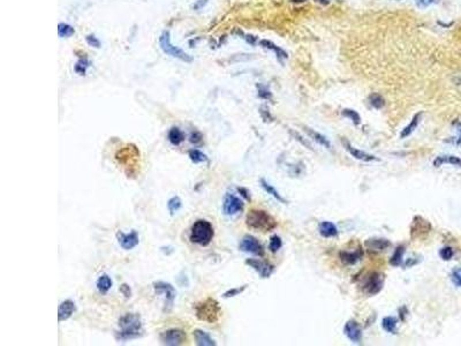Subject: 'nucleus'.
<instances>
[{
	"label": "nucleus",
	"instance_id": "obj_15",
	"mask_svg": "<svg viewBox=\"0 0 461 346\" xmlns=\"http://www.w3.org/2000/svg\"><path fill=\"white\" fill-rule=\"evenodd\" d=\"M431 230V225L429 222L424 220L421 216H416L413 220V223L411 225V237L412 238H420L421 236L429 233Z\"/></svg>",
	"mask_w": 461,
	"mask_h": 346
},
{
	"label": "nucleus",
	"instance_id": "obj_7",
	"mask_svg": "<svg viewBox=\"0 0 461 346\" xmlns=\"http://www.w3.org/2000/svg\"><path fill=\"white\" fill-rule=\"evenodd\" d=\"M384 286V275L378 272H372L365 276L362 282V292L369 297H374L382 291Z\"/></svg>",
	"mask_w": 461,
	"mask_h": 346
},
{
	"label": "nucleus",
	"instance_id": "obj_34",
	"mask_svg": "<svg viewBox=\"0 0 461 346\" xmlns=\"http://www.w3.org/2000/svg\"><path fill=\"white\" fill-rule=\"evenodd\" d=\"M369 103H370V105L374 107V109L377 110L382 109V107L385 105V100L379 94L370 95V97H369Z\"/></svg>",
	"mask_w": 461,
	"mask_h": 346
},
{
	"label": "nucleus",
	"instance_id": "obj_36",
	"mask_svg": "<svg viewBox=\"0 0 461 346\" xmlns=\"http://www.w3.org/2000/svg\"><path fill=\"white\" fill-rule=\"evenodd\" d=\"M89 66H90L89 60L86 59V58H83V59H80L76 64H75L74 70L78 75H86L87 70Z\"/></svg>",
	"mask_w": 461,
	"mask_h": 346
},
{
	"label": "nucleus",
	"instance_id": "obj_22",
	"mask_svg": "<svg viewBox=\"0 0 461 346\" xmlns=\"http://www.w3.org/2000/svg\"><path fill=\"white\" fill-rule=\"evenodd\" d=\"M193 336H194L196 344L198 346H215L216 342L210 337V335L208 332H205L203 330H195L193 332Z\"/></svg>",
	"mask_w": 461,
	"mask_h": 346
},
{
	"label": "nucleus",
	"instance_id": "obj_49",
	"mask_svg": "<svg viewBox=\"0 0 461 346\" xmlns=\"http://www.w3.org/2000/svg\"><path fill=\"white\" fill-rule=\"evenodd\" d=\"M420 261H421V260H416V259H414V257H411V259L407 260V262L405 263L404 266L406 267V268H411V267L415 266V264H417L418 262H420Z\"/></svg>",
	"mask_w": 461,
	"mask_h": 346
},
{
	"label": "nucleus",
	"instance_id": "obj_4",
	"mask_svg": "<svg viewBox=\"0 0 461 346\" xmlns=\"http://www.w3.org/2000/svg\"><path fill=\"white\" fill-rule=\"evenodd\" d=\"M195 315L199 321L207 323H216L221 315V308L217 300L208 298L203 301L197 302L194 306Z\"/></svg>",
	"mask_w": 461,
	"mask_h": 346
},
{
	"label": "nucleus",
	"instance_id": "obj_29",
	"mask_svg": "<svg viewBox=\"0 0 461 346\" xmlns=\"http://www.w3.org/2000/svg\"><path fill=\"white\" fill-rule=\"evenodd\" d=\"M112 285H113L112 279H111L107 275H102L99 277V278L97 279V282H96L97 290L100 293H104V295L109 292V290L111 289V287H112Z\"/></svg>",
	"mask_w": 461,
	"mask_h": 346
},
{
	"label": "nucleus",
	"instance_id": "obj_8",
	"mask_svg": "<svg viewBox=\"0 0 461 346\" xmlns=\"http://www.w3.org/2000/svg\"><path fill=\"white\" fill-rule=\"evenodd\" d=\"M153 289H155L156 293H158V295L165 296L164 312L166 313L171 312L173 308V305H174V300L176 297L175 289L173 287V285L165 282H156V283H153Z\"/></svg>",
	"mask_w": 461,
	"mask_h": 346
},
{
	"label": "nucleus",
	"instance_id": "obj_25",
	"mask_svg": "<svg viewBox=\"0 0 461 346\" xmlns=\"http://www.w3.org/2000/svg\"><path fill=\"white\" fill-rule=\"evenodd\" d=\"M421 116H422V113H421V112L415 114V116L413 117V119L411 120V123L408 124V125L405 127L403 130H401L400 139H406L415 132V129L417 128L418 124H420V122H421Z\"/></svg>",
	"mask_w": 461,
	"mask_h": 346
},
{
	"label": "nucleus",
	"instance_id": "obj_30",
	"mask_svg": "<svg viewBox=\"0 0 461 346\" xmlns=\"http://www.w3.org/2000/svg\"><path fill=\"white\" fill-rule=\"evenodd\" d=\"M404 254H405V246L404 245H400L395 248L393 255L390 259V264L393 267H399L403 264V259H404Z\"/></svg>",
	"mask_w": 461,
	"mask_h": 346
},
{
	"label": "nucleus",
	"instance_id": "obj_18",
	"mask_svg": "<svg viewBox=\"0 0 461 346\" xmlns=\"http://www.w3.org/2000/svg\"><path fill=\"white\" fill-rule=\"evenodd\" d=\"M364 246L370 252H383L388 247L391 246V241L388 239H368L365 240Z\"/></svg>",
	"mask_w": 461,
	"mask_h": 346
},
{
	"label": "nucleus",
	"instance_id": "obj_12",
	"mask_svg": "<svg viewBox=\"0 0 461 346\" xmlns=\"http://www.w3.org/2000/svg\"><path fill=\"white\" fill-rule=\"evenodd\" d=\"M246 263L250 268H253L255 272L260 275L261 278H264V279L270 278L274 272L273 264L266 262V261H261L257 259H248L246 261Z\"/></svg>",
	"mask_w": 461,
	"mask_h": 346
},
{
	"label": "nucleus",
	"instance_id": "obj_16",
	"mask_svg": "<svg viewBox=\"0 0 461 346\" xmlns=\"http://www.w3.org/2000/svg\"><path fill=\"white\" fill-rule=\"evenodd\" d=\"M344 334L353 343H360L362 339V331L355 320H349L344 326Z\"/></svg>",
	"mask_w": 461,
	"mask_h": 346
},
{
	"label": "nucleus",
	"instance_id": "obj_37",
	"mask_svg": "<svg viewBox=\"0 0 461 346\" xmlns=\"http://www.w3.org/2000/svg\"><path fill=\"white\" fill-rule=\"evenodd\" d=\"M282 246H283V241L282 239H280L279 236H276V234H274V236L271 237L270 244H269V249L271 250V252L277 253L278 250L282 248Z\"/></svg>",
	"mask_w": 461,
	"mask_h": 346
},
{
	"label": "nucleus",
	"instance_id": "obj_3",
	"mask_svg": "<svg viewBox=\"0 0 461 346\" xmlns=\"http://www.w3.org/2000/svg\"><path fill=\"white\" fill-rule=\"evenodd\" d=\"M116 161L118 164L123 166L128 177L135 174L140 161L139 149L134 145H127L123 148L118 150L116 153Z\"/></svg>",
	"mask_w": 461,
	"mask_h": 346
},
{
	"label": "nucleus",
	"instance_id": "obj_42",
	"mask_svg": "<svg viewBox=\"0 0 461 346\" xmlns=\"http://www.w3.org/2000/svg\"><path fill=\"white\" fill-rule=\"evenodd\" d=\"M86 41H87V43L90 45V47L96 48V49L100 48V45H102V43H100V41L98 40L96 36H94V35H88L87 37H86Z\"/></svg>",
	"mask_w": 461,
	"mask_h": 346
},
{
	"label": "nucleus",
	"instance_id": "obj_31",
	"mask_svg": "<svg viewBox=\"0 0 461 346\" xmlns=\"http://www.w3.org/2000/svg\"><path fill=\"white\" fill-rule=\"evenodd\" d=\"M188 157H189V159H191V161H192L193 163H195V164H199V163L209 162L207 155H205V153H203L202 151H199V150H197V149L189 150Z\"/></svg>",
	"mask_w": 461,
	"mask_h": 346
},
{
	"label": "nucleus",
	"instance_id": "obj_9",
	"mask_svg": "<svg viewBox=\"0 0 461 346\" xmlns=\"http://www.w3.org/2000/svg\"><path fill=\"white\" fill-rule=\"evenodd\" d=\"M159 339L163 345L178 346L182 345L186 341V332L181 329H169L159 335Z\"/></svg>",
	"mask_w": 461,
	"mask_h": 346
},
{
	"label": "nucleus",
	"instance_id": "obj_11",
	"mask_svg": "<svg viewBox=\"0 0 461 346\" xmlns=\"http://www.w3.org/2000/svg\"><path fill=\"white\" fill-rule=\"evenodd\" d=\"M244 204L243 202L239 198L237 195L227 193L224 198L223 202V211L227 216H233L243 210Z\"/></svg>",
	"mask_w": 461,
	"mask_h": 346
},
{
	"label": "nucleus",
	"instance_id": "obj_35",
	"mask_svg": "<svg viewBox=\"0 0 461 346\" xmlns=\"http://www.w3.org/2000/svg\"><path fill=\"white\" fill-rule=\"evenodd\" d=\"M342 116L346 117V118H348V119H351L353 123H354V125H360V123H361V117H360V114L356 112V111L354 110H351V109H344L342 110Z\"/></svg>",
	"mask_w": 461,
	"mask_h": 346
},
{
	"label": "nucleus",
	"instance_id": "obj_24",
	"mask_svg": "<svg viewBox=\"0 0 461 346\" xmlns=\"http://www.w3.org/2000/svg\"><path fill=\"white\" fill-rule=\"evenodd\" d=\"M260 185L262 186V188L264 189V191H266L269 195H271V197H272L274 200H277L278 202H280V203H283V204H287V201L285 200V198H284L282 195H280L279 192H278L272 185L269 184V182H267L266 179H261Z\"/></svg>",
	"mask_w": 461,
	"mask_h": 346
},
{
	"label": "nucleus",
	"instance_id": "obj_38",
	"mask_svg": "<svg viewBox=\"0 0 461 346\" xmlns=\"http://www.w3.org/2000/svg\"><path fill=\"white\" fill-rule=\"evenodd\" d=\"M246 289H247V285H243V286H240V287H233V289L227 290V291L225 292L224 295H223V297H224L225 299L233 298V297L239 296V295H240V293H243Z\"/></svg>",
	"mask_w": 461,
	"mask_h": 346
},
{
	"label": "nucleus",
	"instance_id": "obj_1",
	"mask_svg": "<svg viewBox=\"0 0 461 346\" xmlns=\"http://www.w3.org/2000/svg\"><path fill=\"white\" fill-rule=\"evenodd\" d=\"M119 330L116 331L114 337L118 342H128L141 337L143 334L141 316L135 313H127L118 321Z\"/></svg>",
	"mask_w": 461,
	"mask_h": 346
},
{
	"label": "nucleus",
	"instance_id": "obj_28",
	"mask_svg": "<svg viewBox=\"0 0 461 346\" xmlns=\"http://www.w3.org/2000/svg\"><path fill=\"white\" fill-rule=\"evenodd\" d=\"M397 325H398V320L394 318V316H385L382 320V328L384 329V331L388 332V334H395L397 332Z\"/></svg>",
	"mask_w": 461,
	"mask_h": 346
},
{
	"label": "nucleus",
	"instance_id": "obj_51",
	"mask_svg": "<svg viewBox=\"0 0 461 346\" xmlns=\"http://www.w3.org/2000/svg\"><path fill=\"white\" fill-rule=\"evenodd\" d=\"M399 313H401V320H403V321H404V320H405V315L407 314V309H406V307H405V306H404V307H401V308L399 309Z\"/></svg>",
	"mask_w": 461,
	"mask_h": 346
},
{
	"label": "nucleus",
	"instance_id": "obj_17",
	"mask_svg": "<svg viewBox=\"0 0 461 346\" xmlns=\"http://www.w3.org/2000/svg\"><path fill=\"white\" fill-rule=\"evenodd\" d=\"M76 311V306H75V302L72 301V300H65L59 305L58 308V320L59 322L66 321L71 318L72 315L74 314V312Z\"/></svg>",
	"mask_w": 461,
	"mask_h": 346
},
{
	"label": "nucleus",
	"instance_id": "obj_50",
	"mask_svg": "<svg viewBox=\"0 0 461 346\" xmlns=\"http://www.w3.org/2000/svg\"><path fill=\"white\" fill-rule=\"evenodd\" d=\"M207 2H208V0H198V1L196 2V4H194V6H193V9H195V11H197V9H201L202 7H203V6H205Z\"/></svg>",
	"mask_w": 461,
	"mask_h": 346
},
{
	"label": "nucleus",
	"instance_id": "obj_41",
	"mask_svg": "<svg viewBox=\"0 0 461 346\" xmlns=\"http://www.w3.org/2000/svg\"><path fill=\"white\" fill-rule=\"evenodd\" d=\"M257 88H258V97H261V99H272V94H271V91L267 89V87L258 86Z\"/></svg>",
	"mask_w": 461,
	"mask_h": 346
},
{
	"label": "nucleus",
	"instance_id": "obj_13",
	"mask_svg": "<svg viewBox=\"0 0 461 346\" xmlns=\"http://www.w3.org/2000/svg\"><path fill=\"white\" fill-rule=\"evenodd\" d=\"M116 236H117L118 243H119L122 249H125V250L133 249V248H135L140 243L139 234H137L136 231H134V230L130 233H123L121 232V231H118Z\"/></svg>",
	"mask_w": 461,
	"mask_h": 346
},
{
	"label": "nucleus",
	"instance_id": "obj_43",
	"mask_svg": "<svg viewBox=\"0 0 461 346\" xmlns=\"http://www.w3.org/2000/svg\"><path fill=\"white\" fill-rule=\"evenodd\" d=\"M202 140H203V136H202V134L197 132V130H194V132L191 133L189 141H191L192 143H194V145H198V143L202 142Z\"/></svg>",
	"mask_w": 461,
	"mask_h": 346
},
{
	"label": "nucleus",
	"instance_id": "obj_40",
	"mask_svg": "<svg viewBox=\"0 0 461 346\" xmlns=\"http://www.w3.org/2000/svg\"><path fill=\"white\" fill-rule=\"evenodd\" d=\"M451 279H452V282L456 284L457 286L461 287V267L454 268L452 270V273H451Z\"/></svg>",
	"mask_w": 461,
	"mask_h": 346
},
{
	"label": "nucleus",
	"instance_id": "obj_27",
	"mask_svg": "<svg viewBox=\"0 0 461 346\" xmlns=\"http://www.w3.org/2000/svg\"><path fill=\"white\" fill-rule=\"evenodd\" d=\"M168 140L172 143L173 146H179L184 142L185 134L181 129L178 128V127H173V128L169 130Z\"/></svg>",
	"mask_w": 461,
	"mask_h": 346
},
{
	"label": "nucleus",
	"instance_id": "obj_2",
	"mask_svg": "<svg viewBox=\"0 0 461 346\" xmlns=\"http://www.w3.org/2000/svg\"><path fill=\"white\" fill-rule=\"evenodd\" d=\"M246 224L248 227L262 232H269L278 226L277 221L266 210L253 209L248 213L246 217Z\"/></svg>",
	"mask_w": 461,
	"mask_h": 346
},
{
	"label": "nucleus",
	"instance_id": "obj_48",
	"mask_svg": "<svg viewBox=\"0 0 461 346\" xmlns=\"http://www.w3.org/2000/svg\"><path fill=\"white\" fill-rule=\"evenodd\" d=\"M453 125L456 126L457 132L459 133V136H458L456 143H457V145H460V143H461V123L460 122H454Z\"/></svg>",
	"mask_w": 461,
	"mask_h": 346
},
{
	"label": "nucleus",
	"instance_id": "obj_26",
	"mask_svg": "<svg viewBox=\"0 0 461 346\" xmlns=\"http://www.w3.org/2000/svg\"><path fill=\"white\" fill-rule=\"evenodd\" d=\"M260 45L261 47H263L264 49H267V50H271L272 52H274V54L277 55L278 59H286V58L289 57L286 52L284 51L282 48H279L278 45L274 44L273 42L267 41V40H262V41H260Z\"/></svg>",
	"mask_w": 461,
	"mask_h": 346
},
{
	"label": "nucleus",
	"instance_id": "obj_52",
	"mask_svg": "<svg viewBox=\"0 0 461 346\" xmlns=\"http://www.w3.org/2000/svg\"><path fill=\"white\" fill-rule=\"evenodd\" d=\"M293 2H303V1H306V0H292Z\"/></svg>",
	"mask_w": 461,
	"mask_h": 346
},
{
	"label": "nucleus",
	"instance_id": "obj_46",
	"mask_svg": "<svg viewBox=\"0 0 461 346\" xmlns=\"http://www.w3.org/2000/svg\"><path fill=\"white\" fill-rule=\"evenodd\" d=\"M291 134H292V135L294 136V138H295V140H296V141H300V142H301V143H302V145H303V146H305V147H307V148H308V149H310V150H313V148H312V146H310V145H309V143H308V142H307V141H306V140H303V138H302V136H301V135H300V134H297V133H295V132H293V130H291Z\"/></svg>",
	"mask_w": 461,
	"mask_h": 346
},
{
	"label": "nucleus",
	"instance_id": "obj_33",
	"mask_svg": "<svg viewBox=\"0 0 461 346\" xmlns=\"http://www.w3.org/2000/svg\"><path fill=\"white\" fill-rule=\"evenodd\" d=\"M181 207H182V202H181V198H180L179 197H173L168 201V210L171 215H174L175 213H178L180 209H181Z\"/></svg>",
	"mask_w": 461,
	"mask_h": 346
},
{
	"label": "nucleus",
	"instance_id": "obj_6",
	"mask_svg": "<svg viewBox=\"0 0 461 346\" xmlns=\"http://www.w3.org/2000/svg\"><path fill=\"white\" fill-rule=\"evenodd\" d=\"M159 47L162 49V51L164 52L165 54L170 55V57L184 61V63H192L193 61V58L191 55L186 53L184 50H181V49L172 43L171 35H170L169 31H163V34L160 35Z\"/></svg>",
	"mask_w": 461,
	"mask_h": 346
},
{
	"label": "nucleus",
	"instance_id": "obj_23",
	"mask_svg": "<svg viewBox=\"0 0 461 346\" xmlns=\"http://www.w3.org/2000/svg\"><path fill=\"white\" fill-rule=\"evenodd\" d=\"M305 132L307 133V135H308L310 139H313L314 141H316L318 145L324 147V148L326 149H331V142H330L324 135H322L320 133L316 132V130L309 128V127H305Z\"/></svg>",
	"mask_w": 461,
	"mask_h": 346
},
{
	"label": "nucleus",
	"instance_id": "obj_45",
	"mask_svg": "<svg viewBox=\"0 0 461 346\" xmlns=\"http://www.w3.org/2000/svg\"><path fill=\"white\" fill-rule=\"evenodd\" d=\"M237 191L239 192V194L241 195V197H243L244 200L246 201H251V198H250V193H249V191H248L247 188H244V187H238L237 188Z\"/></svg>",
	"mask_w": 461,
	"mask_h": 346
},
{
	"label": "nucleus",
	"instance_id": "obj_14",
	"mask_svg": "<svg viewBox=\"0 0 461 346\" xmlns=\"http://www.w3.org/2000/svg\"><path fill=\"white\" fill-rule=\"evenodd\" d=\"M342 145L345 146V149L347 150V152L352 156L353 158L358 159V161L361 162H365V163H371V162H379V158L376 157L374 155H370V153L362 151V150L356 149L355 147H353L351 143L346 140H342Z\"/></svg>",
	"mask_w": 461,
	"mask_h": 346
},
{
	"label": "nucleus",
	"instance_id": "obj_5",
	"mask_svg": "<svg viewBox=\"0 0 461 346\" xmlns=\"http://www.w3.org/2000/svg\"><path fill=\"white\" fill-rule=\"evenodd\" d=\"M215 236L214 227L210 222L205 220H198L193 224L189 239L192 243L201 245V246H207L211 243L212 238Z\"/></svg>",
	"mask_w": 461,
	"mask_h": 346
},
{
	"label": "nucleus",
	"instance_id": "obj_32",
	"mask_svg": "<svg viewBox=\"0 0 461 346\" xmlns=\"http://www.w3.org/2000/svg\"><path fill=\"white\" fill-rule=\"evenodd\" d=\"M74 34H75V30L72 25L64 24V22H61V24L58 25V35L60 38L71 37V36H73Z\"/></svg>",
	"mask_w": 461,
	"mask_h": 346
},
{
	"label": "nucleus",
	"instance_id": "obj_20",
	"mask_svg": "<svg viewBox=\"0 0 461 346\" xmlns=\"http://www.w3.org/2000/svg\"><path fill=\"white\" fill-rule=\"evenodd\" d=\"M364 256V252L361 249L354 250V252H340L339 253V259L341 260L342 263L345 264H355L356 262H359L360 260L362 259Z\"/></svg>",
	"mask_w": 461,
	"mask_h": 346
},
{
	"label": "nucleus",
	"instance_id": "obj_47",
	"mask_svg": "<svg viewBox=\"0 0 461 346\" xmlns=\"http://www.w3.org/2000/svg\"><path fill=\"white\" fill-rule=\"evenodd\" d=\"M415 1H416V4L420 6V7H428V6L430 5L437 4L439 0H415Z\"/></svg>",
	"mask_w": 461,
	"mask_h": 346
},
{
	"label": "nucleus",
	"instance_id": "obj_19",
	"mask_svg": "<svg viewBox=\"0 0 461 346\" xmlns=\"http://www.w3.org/2000/svg\"><path fill=\"white\" fill-rule=\"evenodd\" d=\"M444 164H450V165H453V166H460V168H461V158L457 157V156H453V155H442V156H438V157L435 158L434 162H433V165L435 166V168H440V166L444 165Z\"/></svg>",
	"mask_w": 461,
	"mask_h": 346
},
{
	"label": "nucleus",
	"instance_id": "obj_21",
	"mask_svg": "<svg viewBox=\"0 0 461 346\" xmlns=\"http://www.w3.org/2000/svg\"><path fill=\"white\" fill-rule=\"evenodd\" d=\"M318 231L323 238H333L337 237V234H338V228L332 222L329 221L322 222L318 226Z\"/></svg>",
	"mask_w": 461,
	"mask_h": 346
},
{
	"label": "nucleus",
	"instance_id": "obj_44",
	"mask_svg": "<svg viewBox=\"0 0 461 346\" xmlns=\"http://www.w3.org/2000/svg\"><path fill=\"white\" fill-rule=\"evenodd\" d=\"M119 290H120V292L122 293L123 296H125V298H130V297H132V289H130L128 284H122V285H120L119 287Z\"/></svg>",
	"mask_w": 461,
	"mask_h": 346
},
{
	"label": "nucleus",
	"instance_id": "obj_39",
	"mask_svg": "<svg viewBox=\"0 0 461 346\" xmlns=\"http://www.w3.org/2000/svg\"><path fill=\"white\" fill-rule=\"evenodd\" d=\"M453 255H454V252H453L452 247H450V246L443 247L439 252V256L442 257L444 261H450L453 257Z\"/></svg>",
	"mask_w": 461,
	"mask_h": 346
},
{
	"label": "nucleus",
	"instance_id": "obj_10",
	"mask_svg": "<svg viewBox=\"0 0 461 346\" xmlns=\"http://www.w3.org/2000/svg\"><path fill=\"white\" fill-rule=\"evenodd\" d=\"M239 249L243 250L244 253L253 254L256 256H263L264 255V248L262 244L258 241L256 238L253 236H246L243 238V240L239 244Z\"/></svg>",
	"mask_w": 461,
	"mask_h": 346
}]
</instances>
